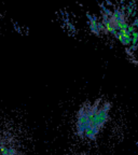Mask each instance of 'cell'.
<instances>
[{
	"label": "cell",
	"instance_id": "6da1fadb",
	"mask_svg": "<svg viewBox=\"0 0 138 155\" xmlns=\"http://www.w3.org/2000/svg\"><path fill=\"white\" fill-rule=\"evenodd\" d=\"M111 102L105 98L86 100L78 108L74 121L76 137L83 141H95L110 119Z\"/></svg>",
	"mask_w": 138,
	"mask_h": 155
},
{
	"label": "cell",
	"instance_id": "7a4b0ae2",
	"mask_svg": "<svg viewBox=\"0 0 138 155\" xmlns=\"http://www.w3.org/2000/svg\"><path fill=\"white\" fill-rule=\"evenodd\" d=\"M0 155H26L22 132L9 122L0 121Z\"/></svg>",
	"mask_w": 138,
	"mask_h": 155
},
{
	"label": "cell",
	"instance_id": "3957f363",
	"mask_svg": "<svg viewBox=\"0 0 138 155\" xmlns=\"http://www.w3.org/2000/svg\"><path fill=\"white\" fill-rule=\"evenodd\" d=\"M78 155H86V154H78Z\"/></svg>",
	"mask_w": 138,
	"mask_h": 155
}]
</instances>
